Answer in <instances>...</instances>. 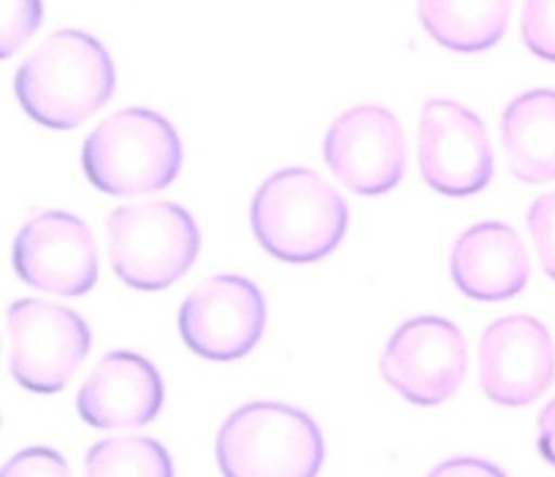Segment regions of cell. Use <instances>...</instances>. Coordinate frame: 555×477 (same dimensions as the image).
<instances>
[{
	"label": "cell",
	"mask_w": 555,
	"mask_h": 477,
	"mask_svg": "<svg viewBox=\"0 0 555 477\" xmlns=\"http://www.w3.org/2000/svg\"><path fill=\"white\" fill-rule=\"evenodd\" d=\"M85 472L92 477H171L173 461L168 450L155 439L112 437L92 444L90 453L85 455Z\"/></svg>",
	"instance_id": "e0dca14e"
},
{
	"label": "cell",
	"mask_w": 555,
	"mask_h": 477,
	"mask_svg": "<svg viewBox=\"0 0 555 477\" xmlns=\"http://www.w3.org/2000/svg\"><path fill=\"white\" fill-rule=\"evenodd\" d=\"M215 453L228 477H314L325 461V439L304 410L255 401L222 423Z\"/></svg>",
	"instance_id": "277c9868"
},
{
	"label": "cell",
	"mask_w": 555,
	"mask_h": 477,
	"mask_svg": "<svg viewBox=\"0 0 555 477\" xmlns=\"http://www.w3.org/2000/svg\"><path fill=\"white\" fill-rule=\"evenodd\" d=\"M529 231L540 253L542 269L555 280V193L542 195L529 209Z\"/></svg>",
	"instance_id": "ffe728a7"
},
{
	"label": "cell",
	"mask_w": 555,
	"mask_h": 477,
	"mask_svg": "<svg viewBox=\"0 0 555 477\" xmlns=\"http://www.w3.org/2000/svg\"><path fill=\"white\" fill-rule=\"evenodd\" d=\"M502 144L520 182H555V90L524 92L504 108Z\"/></svg>",
	"instance_id": "9a60e30c"
},
{
	"label": "cell",
	"mask_w": 555,
	"mask_h": 477,
	"mask_svg": "<svg viewBox=\"0 0 555 477\" xmlns=\"http://www.w3.org/2000/svg\"><path fill=\"white\" fill-rule=\"evenodd\" d=\"M524 41L537 57L555 63V0H524Z\"/></svg>",
	"instance_id": "d6986e66"
},
{
	"label": "cell",
	"mask_w": 555,
	"mask_h": 477,
	"mask_svg": "<svg viewBox=\"0 0 555 477\" xmlns=\"http://www.w3.org/2000/svg\"><path fill=\"white\" fill-rule=\"evenodd\" d=\"M81 166L98 190L117 198L157 193L179 177L182 141L163 114L122 108L87 136Z\"/></svg>",
	"instance_id": "3957f363"
},
{
	"label": "cell",
	"mask_w": 555,
	"mask_h": 477,
	"mask_svg": "<svg viewBox=\"0 0 555 477\" xmlns=\"http://www.w3.org/2000/svg\"><path fill=\"white\" fill-rule=\"evenodd\" d=\"M43 20L41 0H3V30H0V54L11 57L27 38L38 30Z\"/></svg>",
	"instance_id": "ac0fdd59"
},
{
	"label": "cell",
	"mask_w": 555,
	"mask_h": 477,
	"mask_svg": "<svg viewBox=\"0 0 555 477\" xmlns=\"http://www.w3.org/2000/svg\"><path fill=\"white\" fill-rule=\"evenodd\" d=\"M323 157L331 173L352 193H390L406 168L404 130L390 108H347L325 133Z\"/></svg>",
	"instance_id": "30bf717a"
},
{
	"label": "cell",
	"mask_w": 555,
	"mask_h": 477,
	"mask_svg": "<svg viewBox=\"0 0 555 477\" xmlns=\"http://www.w3.org/2000/svg\"><path fill=\"white\" fill-rule=\"evenodd\" d=\"M14 269L38 291L85 296L98 282L95 236L81 217L41 211L16 233Z\"/></svg>",
	"instance_id": "8fae6325"
},
{
	"label": "cell",
	"mask_w": 555,
	"mask_h": 477,
	"mask_svg": "<svg viewBox=\"0 0 555 477\" xmlns=\"http://www.w3.org/2000/svg\"><path fill=\"white\" fill-rule=\"evenodd\" d=\"M266 298L253 280L217 274L201 282L179 309L184 345L209 361H236L260 341Z\"/></svg>",
	"instance_id": "9c48e42d"
},
{
	"label": "cell",
	"mask_w": 555,
	"mask_h": 477,
	"mask_svg": "<svg viewBox=\"0 0 555 477\" xmlns=\"http://www.w3.org/2000/svg\"><path fill=\"white\" fill-rule=\"evenodd\" d=\"M249 217L260 247L285 263L323 260L350 225L347 201L312 168L271 173L255 193Z\"/></svg>",
	"instance_id": "7a4b0ae2"
},
{
	"label": "cell",
	"mask_w": 555,
	"mask_h": 477,
	"mask_svg": "<svg viewBox=\"0 0 555 477\" xmlns=\"http://www.w3.org/2000/svg\"><path fill=\"white\" fill-rule=\"evenodd\" d=\"M11 374L33 394H57L92 345L90 325L79 312L41 298H20L5 314Z\"/></svg>",
	"instance_id": "8992f818"
},
{
	"label": "cell",
	"mask_w": 555,
	"mask_h": 477,
	"mask_svg": "<svg viewBox=\"0 0 555 477\" xmlns=\"http://www.w3.org/2000/svg\"><path fill=\"white\" fill-rule=\"evenodd\" d=\"M417 160L428 188L450 198L486 190L493 179V146L486 123L469 106L434 98L421 112Z\"/></svg>",
	"instance_id": "ba28073f"
},
{
	"label": "cell",
	"mask_w": 555,
	"mask_h": 477,
	"mask_svg": "<svg viewBox=\"0 0 555 477\" xmlns=\"http://www.w3.org/2000/svg\"><path fill=\"white\" fill-rule=\"evenodd\" d=\"M70 466L60 453L47 448H30L16 453L0 469V477H68Z\"/></svg>",
	"instance_id": "44dd1931"
},
{
	"label": "cell",
	"mask_w": 555,
	"mask_h": 477,
	"mask_svg": "<svg viewBox=\"0 0 555 477\" xmlns=\"http://www.w3.org/2000/svg\"><path fill=\"white\" fill-rule=\"evenodd\" d=\"M469 352L455 323L434 314L406 320L396 328L379 358L385 383L421 407H434L455 396L466 377Z\"/></svg>",
	"instance_id": "52a82bcc"
},
{
	"label": "cell",
	"mask_w": 555,
	"mask_h": 477,
	"mask_svg": "<svg viewBox=\"0 0 555 477\" xmlns=\"http://www.w3.org/2000/svg\"><path fill=\"white\" fill-rule=\"evenodd\" d=\"M513 0H417L428 36L453 52H482L507 33Z\"/></svg>",
	"instance_id": "2e32d148"
},
{
	"label": "cell",
	"mask_w": 555,
	"mask_h": 477,
	"mask_svg": "<svg viewBox=\"0 0 555 477\" xmlns=\"http://www.w3.org/2000/svg\"><path fill=\"white\" fill-rule=\"evenodd\" d=\"M114 63L98 38L57 30L33 49L14 79L22 108L52 130H74L114 95Z\"/></svg>",
	"instance_id": "6da1fadb"
},
{
	"label": "cell",
	"mask_w": 555,
	"mask_h": 477,
	"mask_svg": "<svg viewBox=\"0 0 555 477\" xmlns=\"http://www.w3.org/2000/svg\"><path fill=\"white\" fill-rule=\"evenodd\" d=\"M450 274L475 301H507L529 282V253L507 222H477L455 242Z\"/></svg>",
	"instance_id": "5bb4252c"
},
{
	"label": "cell",
	"mask_w": 555,
	"mask_h": 477,
	"mask_svg": "<svg viewBox=\"0 0 555 477\" xmlns=\"http://www.w3.org/2000/svg\"><path fill=\"white\" fill-rule=\"evenodd\" d=\"M108 258L125 285L163 291L195 263L201 233L188 209L171 201L125 204L108 215Z\"/></svg>",
	"instance_id": "5b68a950"
},
{
	"label": "cell",
	"mask_w": 555,
	"mask_h": 477,
	"mask_svg": "<svg viewBox=\"0 0 555 477\" xmlns=\"http://www.w3.org/2000/svg\"><path fill=\"white\" fill-rule=\"evenodd\" d=\"M160 407L163 379L155 363L128 350L103 356L76 399L81 421L106 431L146 426Z\"/></svg>",
	"instance_id": "4fadbf2b"
},
{
	"label": "cell",
	"mask_w": 555,
	"mask_h": 477,
	"mask_svg": "<svg viewBox=\"0 0 555 477\" xmlns=\"http://www.w3.org/2000/svg\"><path fill=\"white\" fill-rule=\"evenodd\" d=\"M434 475H502V466L491 464V461H482V459H453V461H444V464L434 466Z\"/></svg>",
	"instance_id": "7402d4cb"
},
{
	"label": "cell",
	"mask_w": 555,
	"mask_h": 477,
	"mask_svg": "<svg viewBox=\"0 0 555 477\" xmlns=\"http://www.w3.org/2000/svg\"><path fill=\"white\" fill-rule=\"evenodd\" d=\"M537 426H540L542 455H545V459L555 466V399L540 412V421H537Z\"/></svg>",
	"instance_id": "603a6c76"
},
{
	"label": "cell",
	"mask_w": 555,
	"mask_h": 477,
	"mask_svg": "<svg viewBox=\"0 0 555 477\" xmlns=\"http://www.w3.org/2000/svg\"><path fill=\"white\" fill-rule=\"evenodd\" d=\"M555 379V345L531 314H509L482 331L480 385L502 407H526Z\"/></svg>",
	"instance_id": "7c38bea8"
}]
</instances>
